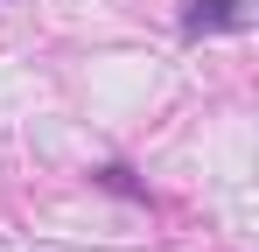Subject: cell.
Returning <instances> with one entry per match:
<instances>
[{
  "label": "cell",
  "instance_id": "obj_1",
  "mask_svg": "<svg viewBox=\"0 0 259 252\" xmlns=\"http://www.w3.org/2000/svg\"><path fill=\"white\" fill-rule=\"evenodd\" d=\"M238 21H245V0H189V14H182L189 35H217V28H238Z\"/></svg>",
  "mask_w": 259,
  "mask_h": 252
}]
</instances>
